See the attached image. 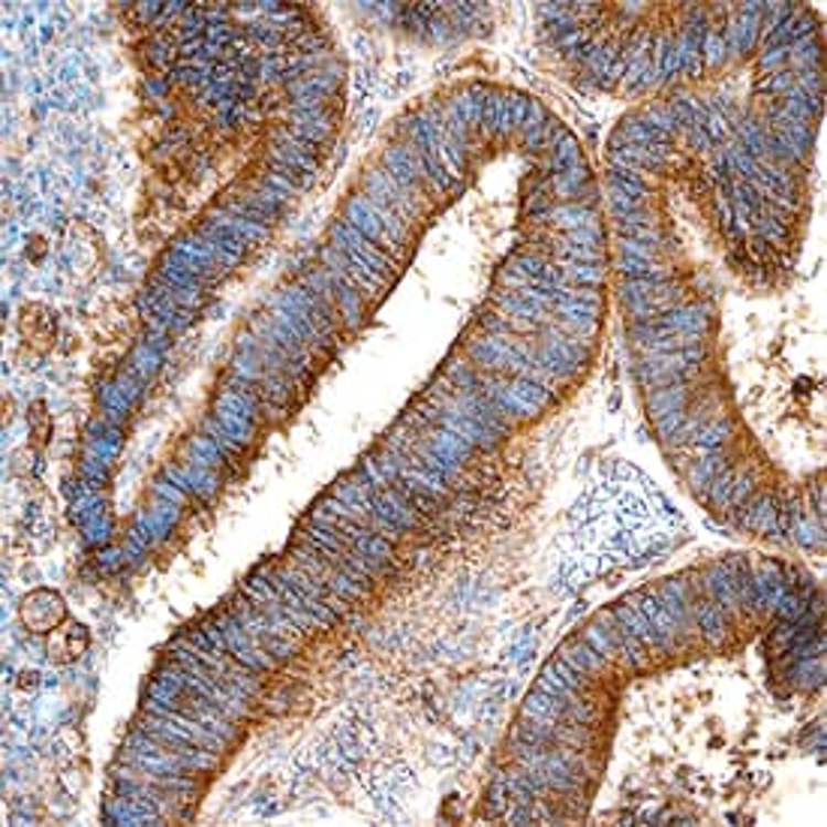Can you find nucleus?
Masks as SVG:
<instances>
[{
	"mask_svg": "<svg viewBox=\"0 0 827 827\" xmlns=\"http://www.w3.org/2000/svg\"><path fill=\"white\" fill-rule=\"evenodd\" d=\"M24 629H31L36 635H52L61 623H66V602L55 590H33L31 595H24L22 608Z\"/></svg>",
	"mask_w": 827,
	"mask_h": 827,
	"instance_id": "nucleus-1",
	"label": "nucleus"
},
{
	"mask_svg": "<svg viewBox=\"0 0 827 827\" xmlns=\"http://www.w3.org/2000/svg\"><path fill=\"white\" fill-rule=\"evenodd\" d=\"M90 635L82 623H61V626L49 635V659L57 665H69L76 662L82 653L88 651Z\"/></svg>",
	"mask_w": 827,
	"mask_h": 827,
	"instance_id": "nucleus-2",
	"label": "nucleus"
}]
</instances>
